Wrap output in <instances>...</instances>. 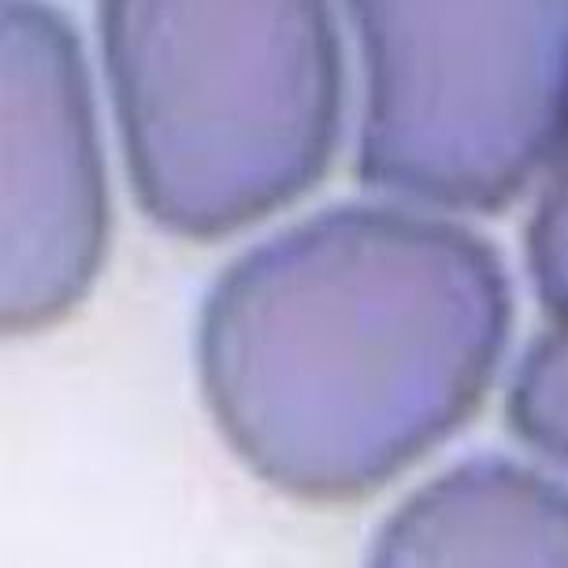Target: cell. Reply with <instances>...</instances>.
Masks as SVG:
<instances>
[{
    "mask_svg": "<svg viewBox=\"0 0 568 568\" xmlns=\"http://www.w3.org/2000/svg\"><path fill=\"white\" fill-rule=\"evenodd\" d=\"M513 324L498 253L460 223L342 205L239 256L205 297L212 420L264 484L372 495L476 413Z\"/></svg>",
    "mask_w": 568,
    "mask_h": 568,
    "instance_id": "obj_1",
    "label": "cell"
},
{
    "mask_svg": "<svg viewBox=\"0 0 568 568\" xmlns=\"http://www.w3.org/2000/svg\"><path fill=\"white\" fill-rule=\"evenodd\" d=\"M101 49L156 227L223 239L327 171L342 123L327 0H101Z\"/></svg>",
    "mask_w": 568,
    "mask_h": 568,
    "instance_id": "obj_2",
    "label": "cell"
},
{
    "mask_svg": "<svg viewBox=\"0 0 568 568\" xmlns=\"http://www.w3.org/2000/svg\"><path fill=\"white\" fill-rule=\"evenodd\" d=\"M364 60L361 179L495 212L568 123V0H346Z\"/></svg>",
    "mask_w": 568,
    "mask_h": 568,
    "instance_id": "obj_3",
    "label": "cell"
},
{
    "mask_svg": "<svg viewBox=\"0 0 568 568\" xmlns=\"http://www.w3.org/2000/svg\"><path fill=\"white\" fill-rule=\"evenodd\" d=\"M4 335H34L82 302L109 250V175L71 23L4 4Z\"/></svg>",
    "mask_w": 568,
    "mask_h": 568,
    "instance_id": "obj_4",
    "label": "cell"
},
{
    "mask_svg": "<svg viewBox=\"0 0 568 568\" xmlns=\"http://www.w3.org/2000/svg\"><path fill=\"white\" fill-rule=\"evenodd\" d=\"M375 565H568V490L509 460H471L405 498L372 546Z\"/></svg>",
    "mask_w": 568,
    "mask_h": 568,
    "instance_id": "obj_5",
    "label": "cell"
},
{
    "mask_svg": "<svg viewBox=\"0 0 568 568\" xmlns=\"http://www.w3.org/2000/svg\"><path fill=\"white\" fill-rule=\"evenodd\" d=\"M509 424L524 443L568 468V313L524 357L509 390Z\"/></svg>",
    "mask_w": 568,
    "mask_h": 568,
    "instance_id": "obj_6",
    "label": "cell"
},
{
    "mask_svg": "<svg viewBox=\"0 0 568 568\" xmlns=\"http://www.w3.org/2000/svg\"><path fill=\"white\" fill-rule=\"evenodd\" d=\"M546 168L550 179L528 231V261L542 305L561 316L568 313V123Z\"/></svg>",
    "mask_w": 568,
    "mask_h": 568,
    "instance_id": "obj_7",
    "label": "cell"
}]
</instances>
